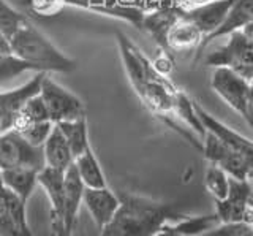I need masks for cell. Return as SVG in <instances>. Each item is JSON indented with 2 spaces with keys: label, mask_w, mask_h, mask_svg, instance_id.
Returning a JSON list of instances; mask_svg holds the SVG:
<instances>
[{
  "label": "cell",
  "mask_w": 253,
  "mask_h": 236,
  "mask_svg": "<svg viewBox=\"0 0 253 236\" xmlns=\"http://www.w3.org/2000/svg\"><path fill=\"white\" fill-rule=\"evenodd\" d=\"M119 208L100 230V236H155L169 220L184 214L168 203L131 192H119Z\"/></svg>",
  "instance_id": "1"
},
{
  "label": "cell",
  "mask_w": 253,
  "mask_h": 236,
  "mask_svg": "<svg viewBox=\"0 0 253 236\" xmlns=\"http://www.w3.org/2000/svg\"><path fill=\"white\" fill-rule=\"evenodd\" d=\"M8 46L11 54L30 64L35 72L70 73L78 67L75 59L63 54L27 19L8 38Z\"/></svg>",
  "instance_id": "2"
},
{
  "label": "cell",
  "mask_w": 253,
  "mask_h": 236,
  "mask_svg": "<svg viewBox=\"0 0 253 236\" xmlns=\"http://www.w3.org/2000/svg\"><path fill=\"white\" fill-rule=\"evenodd\" d=\"M252 26L244 27L242 30L229 34L228 42L206 54L203 59V65L206 67H223L244 76L245 80L252 81L253 78V38H252Z\"/></svg>",
  "instance_id": "3"
},
{
  "label": "cell",
  "mask_w": 253,
  "mask_h": 236,
  "mask_svg": "<svg viewBox=\"0 0 253 236\" xmlns=\"http://www.w3.org/2000/svg\"><path fill=\"white\" fill-rule=\"evenodd\" d=\"M211 88L225 103L242 116L245 122L252 125L253 114V97L252 81L237 75L229 68L218 67L213 70L211 78Z\"/></svg>",
  "instance_id": "4"
},
{
  "label": "cell",
  "mask_w": 253,
  "mask_h": 236,
  "mask_svg": "<svg viewBox=\"0 0 253 236\" xmlns=\"http://www.w3.org/2000/svg\"><path fill=\"white\" fill-rule=\"evenodd\" d=\"M38 95L42 98L52 124L76 121L85 117V106L83 100L76 94L62 88L47 73H44V76L42 78Z\"/></svg>",
  "instance_id": "5"
},
{
  "label": "cell",
  "mask_w": 253,
  "mask_h": 236,
  "mask_svg": "<svg viewBox=\"0 0 253 236\" xmlns=\"http://www.w3.org/2000/svg\"><path fill=\"white\" fill-rule=\"evenodd\" d=\"M201 151L204 159L212 165H217L229 178L252 179L253 155H245L228 147L211 133H204L201 140Z\"/></svg>",
  "instance_id": "6"
},
{
  "label": "cell",
  "mask_w": 253,
  "mask_h": 236,
  "mask_svg": "<svg viewBox=\"0 0 253 236\" xmlns=\"http://www.w3.org/2000/svg\"><path fill=\"white\" fill-rule=\"evenodd\" d=\"M218 222H253V195L250 179L229 178L228 193L215 201Z\"/></svg>",
  "instance_id": "7"
},
{
  "label": "cell",
  "mask_w": 253,
  "mask_h": 236,
  "mask_svg": "<svg viewBox=\"0 0 253 236\" xmlns=\"http://www.w3.org/2000/svg\"><path fill=\"white\" fill-rule=\"evenodd\" d=\"M21 167L40 171L44 167L43 151L29 144L18 132L8 130L0 135V171Z\"/></svg>",
  "instance_id": "8"
},
{
  "label": "cell",
  "mask_w": 253,
  "mask_h": 236,
  "mask_svg": "<svg viewBox=\"0 0 253 236\" xmlns=\"http://www.w3.org/2000/svg\"><path fill=\"white\" fill-rule=\"evenodd\" d=\"M26 204L0 181V236H34L27 222Z\"/></svg>",
  "instance_id": "9"
},
{
  "label": "cell",
  "mask_w": 253,
  "mask_h": 236,
  "mask_svg": "<svg viewBox=\"0 0 253 236\" xmlns=\"http://www.w3.org/2000/svg\"><path fill=\"white\" fill-rule=\"evenodd\" d=\"M63 175L65 171L43 167L37 175V184L42 186L51 212L52 236H63Z\"/></svg>",
  "instance_id": "10"
},
{
  "label": "cell",
  "mask_w": 253,
  "mask_h": 236,
  "mask_svg": "<svg viewBox=\"0 0 253 236\" xmlns=\"http://www.w3.org/2000/svg\"><path fill=\"white\" fill-rule=\"evenodd\" d=\"M250 24H253V0H234L233 5L229 6L226 16L218 24V27L201 40L200 46L196 49L198 57L201 56L203 51L213 40H217L220 37H228L229 34L242 30L244 27H247Z\"/></svg>",
  "instance_id": "11"
},
{
  "label": "cell",
  "mask_w": 253,
  "mask_h": 236,
  "mask_svg": "<svg viewBox=\"0 0 253 236\" xmlns=\"http://www.w3.org/2000/svg\"><path fill=\"white\" fill-rule=\"evenodd\" d=\"M43 76V72H38L26 84L19 86V88L0 92V135L8 130H13L16 113H18V109L21 108L24 101L38 92Z\"/></svg>",
  "instance_id": "12"
},
{
  "label": "cell",
  "mask_w": 253,
  "mask_h": 236,
  "mask_svg": "<svg viewBox=\"0 0 253 236\" xmlns=\"http://www.w3.org/2000/svg\"><path fill=\"white\" fill-rule=\"evenodd\" d=\"M84 184L79 179L75 165H70L63 175V236H73L78 214L83 204Z\"/></svg>",
  "instance_id": "13"
},
{
  "label": "cell",
  "mask_w": 253,
  "mask_h": 236,
  "mask_svg": "<svg viewBox=\"0 0 253 236\" xmlns=\"http://www.w3.org/2000/svg\"><path fill=\"white\" fill-rule=\"evenodd\" d=\"M195 111L206 133H211L212 137H215L218 141H221L223 144L234 149L237 152L245 154V155H253V143L249 138H245L239 132L233 130L231 127H228L223 122L215 119V117L206 111L201 105H198L196 101H195Z\"/></svg>",
  "instance_id": "14"
},
{
  "label": "cell",
  "mask_w": 253,
  "mask_h": 236,
  "mask_svg": "<svg viewBox=\"0 0 253 236\" xmlns=\"http://www.w3.org/2000/svg\"><path fill=\"white\" fill-rule=\"evenodd\" d=\"M83 204L97 225L98 230H101L111 219H113L114 212L119 208V196L114 193L109 187L101 189H85L83 193Z\"/></svg>",
  "instance_id": "15"
},
{
  "label": "cell",
  "mask_w": 253,
  "mask_h": 236,
  "mask_svg": "<svg viewBox=\"0 0 253 236\" xmlns=\"http://www.w3.org/2000/svg\"><path fill=\"white\" fill-rule=\"evenodd\" d=\"M234 0H209V2H206L203 5L188 8L185 13H182V16L192 21L200 29V32L203 34L204 38L218 27V24L226 16Z\"/></svg>",
  "instance_id": "16"
},
{
  "label": "cell",
  "mask_w": 253,
  "mask_h": 236,
  "mask_svg": "<svg viewBox=\"0 0 253 236\" xmlns=\"http://www.w3.org/2000/svg\"><path fill=\"white\" fill-rule=\"evenodd\" d=\"M203 40V34L200 32L192 21H188L185 16H179L174 19V22L166 30L165 35V46L176 52H185V51H195L198 49Z\"/></svg>",
  "instance_id": "17"
},
{
  "label": "cell",
  "mask_w": 253,
  "mask_h": 236,
  "mask_svg": "<svg viewBox=\"0 0 253 236\" xmlns=\"http://www.w3.org/2000/svg\"><path fill=\"white\" fill-rule=\"evenodd\" d=\"M43 151V160L44 167H49L54 170L65 171L70 165H73V154L70 151V146L67 143V140L63 138L60 130L57 129V125L54 124V127L51 133L44 140V143L42 146Z\"/></svg>",
  "instance_id": "18"
},
{
  "label": "cell",
  "mask_w": 253,
  "mask_h": 236,
  "mask_svg": "<svg viewBox=\"0 0 253 236\" xmlns=\"http://www.w3.org/2000/svg\"><path fill=\"white\" fill-rule=\"evenodd\" d=\"M37 175L38 170L34 168H10L0 171V181L2 184L13 192L18 198L26 201L30 198L35 192L37 187Z\"/></svg>",
  "instance_id": "19"
},
{
  "label": "cell",
  "mask_w": 253,
  "mask_h": 236,
  "mask_svg": "<svg viewBox=\"0 0 253 236\" xmlns=\"http://www.w3.org/2000/svg\"><path fill=\"white\" fill-rule=\"evenodd\" d=\"M73 165L76 168V173L81 183L85 189H101L108 187L105 171H103L101 165L95 155L92 146L85 149L83 154H79L73 160Z\"/></svg>",
  "instance_id": "20"
},
{
  "label": "cell",
  "mask_w": 253,
  "mask_h": 236,
  "mask_svg": "<svg viewBox=\"0 0 253 236\" xmlns=\"http://www.w3.org/2000/svg\"><path fill=\"white\" fill-rule=\"evenodd\" d=\"M218 224V217L215 214L211 216H196L188 217L184 216L176 220V224H166L155 236H196L204 230Z\"/></svg>",
  "instance_id": "21"
},
{
  "label": "cell",
  "mask_w": 253,
  "mask_h": 236,
  "mask_svg": "<svg viewBox=\"0 0 253 236\" xmlns=\"http://www.w3.org/2000/svg\"><path fill=\"white\" fill-rule=\"evenodd\" d=\"M46 121H51V119H49V116H47L46 108L37 92L34 95H30L18 109V113H16V117H14L13 130L21 133L24 130L34 127V125H38Z\"/></svg>",
  "instance_id": "22"
},
{
  "label": "cell",
  "mask_w": 253,
  "mask_h": 236,
  "mask_svg": "<svg viewBox=\"0 0 253 236\" xmlns=\"http://www.w3.org/2000/svg\"><path fill=\"white\" fill-rule=\"evenodd\" d=\"M63 138L67 140L70 146V151L73 154V159L79 154H83L85 149L90 147V140H89V127H87V117H81L76 121H67V122H59L55 124Z\"/></svg>",
  "instance_id": "23"
},
{
  "label": "cell",
  "mask_w": 253,
  "mask_h": 236,
  "mask_svg": "<svg viewBox=\"0 0 253 236\" xmlns=\"http://www.w3.org/2000/svg\"><path fill=\"white\" fill-rule=\"evenodd\" d=\"M172 116L176 119L184 122L185 127L193 133L196 138H200V141L204 137V129L198 119V114L195 111V101L190 98L184 91H179L176 92L174 95V103H172Z\"/></svg>",
  "instance_id": "24"
},
{
  "label": "cell",
  "mask_w": 253,
  "mask_h": 236,
  "mask_svg": "<svg viewBox=\"0 0 253 236\" xmlns=\"http://www.w3.org/2000/svg\"><path fill=\"white\" fill-rule=\"evenodd\" d=\"M179 14H174L169 10H160V11H154L152 14H142V21H141V27H144L150 35H154V38L165 45V35L166 30L169 29V26L174 22Z\"/></svg>",
  "instance_id": "25"
},
{
  "label": "cell",
  "mask_w": 253,
  "mask_h": 236,
  "mask_svg": "<svg viewBox=\"0 0 253 236\" xmlns=\"http://www.w3.org/2000/svg\"><path fill=\"white\" fill-rule=\"evenodd\" d=\"M27 72H35V68L11 52H0V86L11 83Z\"/></svg>",
  "instance_id": "26"
},
{
  "label": "cell",
  "mask_w": 253,
  "mask_h": 236,
  "mask_svg": "<svg viewBox=\"0 0 253 236\" xmlns=\"http://www.w3.org/2000/svg\"><path fill=\"white\" fill-rule=\"evenodd\" d=\"M228 184L229 176L226 173L218 168L217 165L209 163V167L206 168L204 173V186L208 189V192L213 196V200H223L228 193Z\"/></svg>",
  "instance_id": "27"
},
{
  "label": "cell",
  "mask_w": 253,
  "mask_h": 236,
  "mask_svg": "<svg viewBox=\"0 0 253 236\" xmlns=\"http://www.w3.org/2000/svg\"><path fill=\"white\" fill-rule=\"evenodd\" d=\"M24 21H26V16L14 10L6 0H0V34L5 37L6 42Z\"/></svg>",
  "instance_id": "28"
},
{
  "label": "cell",
  "mask_w": 253,
  "mask_h": 236,
  "mask_svg": "<svg viewBox=\"0 0 253 236\" xmlns=\"http://www.w3.org/2000/svg\"><path fill=\"white\" fill-rule=\"evenodd\" d=\"M196 236H253V225L249 222H218Z\"/></svg>",
  "instance_id": "29"
},
{
  "label": "cell",
  "mask_w": 253,
  "mask_h": 236,
  "mask_svg": "<svg viewBox=\"0 0 253 236\" xmlns=\"http://www.w3.org/2000/svg\"><path fill=\"white\" fill-rule=\"evenodd\" d=\"M0 52H10V46L2 34H0Z\"/></svg>",
  "instance_id": "30"
}]
</instances>
